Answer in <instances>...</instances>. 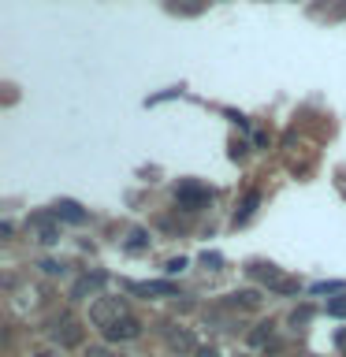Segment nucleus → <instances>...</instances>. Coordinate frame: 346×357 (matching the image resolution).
<instances>
[{
	"label": "nucleus",
	"instance_id": "obj_1",
	"mask_svg": "<svg viewBox=\"0 0 346 357\" xmlns=\"http://www.w3.org/2000/svg\"><path fill=\"white\" fill-rule=\"evenodd\" d=\"M123 317H130V312H127V301H123V298H97L93 309H89V320H93L100 331L112 328V324L123 320Z\"/></svg>",
	"mask_w": 346,
	"mask_h": 357
},
{
	"label": "nucleus",
	"instance_id": "obj_2",
	"mask_svg": "<svg viewBox=\"0 0 346 357\" xmlns=\"http://www.w3.org/2000/svg\"><path fill=\"white\" fill-rule=\"evenodd\" d=\"M49 335H52V342H60V346H78L82 342V328H78L75 317H56Z\"/></svg>",
	"mask_w": 346,
	"mask_h": 357
},
{
	"label": "nucleus",
	"instance_id": "obj_3",
	"mask_svg": "<svg viewBox=\"0 0 346 357\" xmlns=\"http://www.w3.org/2000/svg\"><path fill=\"white\" fill-rule=\"evenodd\" d=\"M164 342H167V350H175V354H197L201 350L194 342V335H190V328H164Z\"/></svg>",
	"mask_w": 346,
	"mask_h": 357
},
{
	"label": "nucleus",
	"instance_id": "obj_4",
	"mask_svg": "<svg viewBox=\"0 0 346 357\" xmlns=\"http://www.w3.org/2000/svg\"><path fill=\"white\" fill-rule=\"evenodd\" d=\"M142 335V324L134 320V317H123V320H116L112 328H105V339L108 342H130V339H138Z\"/></svg>",
	"mask_w": 346,
	"mask_h": 357
},
{
	"label": "nucleus",
	"instance_id": "obj_5",
	"mask_svg": "<svg viewBox=\"0 0 346 357\" xmlns=\"http://www.w3.org/2000/svg\"><path fill=\"white\" fill-rule=\"evenodd\" d=\"M30 227H33V234H38V242H45V245H52L56 238H60V231H56L45 216H33V220H30Z\"/></svg>",
	"mask_w": 346,
	"mask_h": 357
},
{
	"label": "nucleus",
	"instance_id": "obj_6",
	"mask_svg": "<svg viewBox=\"0 0 346 357\" xmlns=\"http://www.w3.org/2000/svg\"><path fill=\"white\" fill-rule=\"evenodd\" d=\"M231 305L234 309H257L261 305V294L257 290H239V294H231Z\"/></svg>",
	"mask_w": 346,
	"mask_h": 357
},
{
	"label": "nucleus",
	"instance_id": "obj_7",
	"mask_svg": "<svg viewBox=\"0 0 346 357\" xmlns=\"http://www.w3.org/2000/svg\"><path fill=\"white\" fill-rule=\"evenodd\" d=\"M100 287V275H86V279H78L75 283V290H71V298L78 301V298H86V294H93V290Z\"/></svg>",
	"mask_w": 346,
	"mask_h": 357
},
{
	"label": "nucleus",
	"instance_id": "obj_8",
	"mask_svg": "<svg viewBox=\"0 0 346 357\" xmlns=\"http://www.w3.org/2000/svg\"><path fill=\"white\" fill-rule=\"evenodd\" d=\"M56 216H63V220H71V223H82L86 212L78 208V205H71V201H63V205H56Z\"/></svg>",
	"mask_w": 346,
	"mask_h": 357
},
{
	"label": "nucleus",
	"instance_id": "obj_9",
	"mask_svg": "<svg viewBox=\"0 0 346 357\" xmlns=\"http://www.w3.org/2000/svg\"><path fill=\"white\" fill-rule=\"evenodd\" d=\"M268 339H272V324H261V331H253V335H250V342H253V346H261V342H268Z\"/></svg>",
	"mask_w": 346,
	"mask_h": 357
},
{
	"label": "nucleus",
	"instance_id": "obj_10",
	"mask_svg": "<svg viewBox=\"0 0 346 357\" xmlns=\"http://www.w3.org/2000/svg\"><path fill=\"white\" fill-rule=\"evenodd\" d=\"M179 197H183L186 205H197V201H205L209 194H205V190H183V194H179Z\"/></svg>",
	"mask_w": 346,
	"mask_h": 357
},
{
	"label": "nucleus",
	"instance_id": "obj_11",
	"mask_svg": "<svg viewBox=\"0 0 346 357\" xmlns=\"http://www.w3.org/2000/svg\"><path fill=\"white\" fill-rule=\"evenodd\" d=\"M86 357H116V354H112L108 346H89V350H86Z\"/></svg>",
	"mask_w": 346,
	"mask_h": 357
},
{
	"label": "nucleus",
	"instance_id": "obj_12",
	"mask_svg": "<svg viewBox=\"0 0 346 357\" xmlns=\"http://www.w3.org/2000/svg\"><path fill=\"white\" fill-rule=\"evenodd\" d=\"M331 312H335V317H346V298H339V301H331V305H328Z\"/></svg>",
	"mask_w": 346,
	"mask_h": 357
},
{
	"label": "nucleus",
	"instance_id": "obj_13",
	"mask_svg": "<svg viewBox=\"0 0 346 357\" xmlns=\"http://www.w3.org/2000/svg\"><path fill=\"white\" fill-rule=\"evenodd\" d=\"M197 357H220V354L212 350V346H201V350H197Z\"/></svg>",
	"mask_w": 346,
	"mask_h": 357
}]
</instances>
